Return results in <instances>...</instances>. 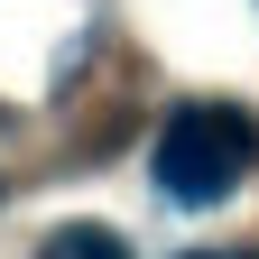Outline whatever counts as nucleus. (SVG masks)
Here are the masks:
<instances>
[{
	"label": "nucleus",
	"mask_w": 259,
	"mask_h": 259,
	"mask_svg": "<svg viewBox=\"0 0 259 259\" xmlns=\"http://www.w3.org/2000/svg\"><path fill=\"white\" fill-rule=\"evenodd\" d=\"M185 259H232V250H185Z\"/></svg>",
	"instance_id": "obj_3"
},
{
	"label": "nucleus",
	"mask_w": 259,
	"mask_h": 259,
	"mask_svg": "<svg viewBox=\"0 0 259 259\" xmlns=\"http://www.w3.org/2000/svg\"><path fill=\"white\" fill-rule=\"evenodd\" d=\"M250 157H259L250 111H232V102H176L167 130H157V148H148V176H157L167 204L204 213V204H222V194L250 176Z\"/></svg>",
	"instance_id": "obj_1"
},
{
	"label": "nucleus",
	"mask_w": 259,
	"mask_h": 259,
	"mask_svg": "<svg viewBox=\"0 0 259 259\" xmlns=\"http://www.w3.org/2000/svg\"><path fill=\"white\" fill-rule=\"evenodd\" d=\"M37 259H130V241H120V232H102V222H65V232H47V241H37Z\"/></svg>",
	"instance_id": "obj_2"
}]
</instances>
